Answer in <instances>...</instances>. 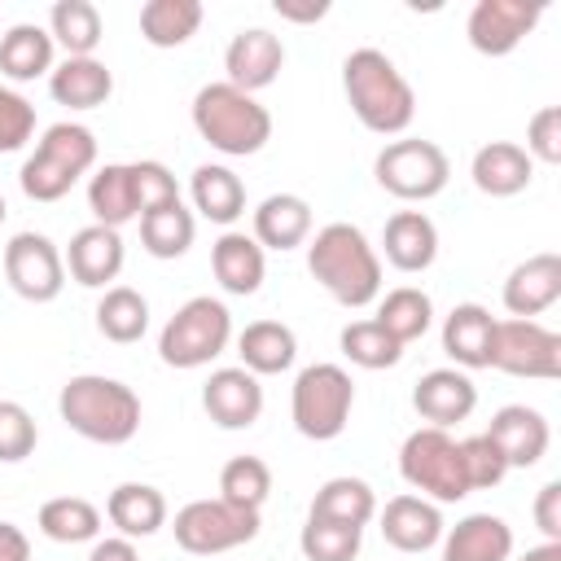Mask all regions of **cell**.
<instances>
[{"mask_svg":"<svg viewBox=\"0 0 561 561\" xmlns=\"http://www.w3.org/2000/svg\"><path fill=\"white\" fill-rule=\"evenodd\" d=\"M127 167H131V184H136V206H140V215L180 202V184H175V175H171L158 158H140V162H127Z\"/></svg>","mask_w":561,"mask_h":561,"instance_id":"45","label":"cell"},{"mask_svg":"<svg viewBox=\"0 0 561 561\" xmlns=\"http://www.w3.org/2000/svg\"><path fill=\"white\" fill-rule=\"evenodd\" d=\"M61 259H66L70 280H79L83 289H110V280H118V272H123V237H118V228L88 224L70 237Z\"/></svg>","mask_w":561,"mask_h":561,"instance_id":"17","label":"cell"},{"mask_svg":"<svg viewBox=\"0 0 561 561\" xmlns=\"http://www.w3.org/2000/svg\"><path fill=\"white\" fill-rule=\"evenodd\" d=\"M232 342V311L210 298V294H197L188 302L175 307V316L162 324L158 333V359L167 368H206L210 359H219Z\"/></svg>","mask_w":561,"mask_h":561,"instance_id":"5","label":"cell"},{"mask_svg":"<svg viewBox=\"0 0 561 561\" xmlns=\"http://www.w3.org/2000/svg\"><path fill=\"white\" fill-rule=\"evenodd\" d=\"M504 311L513 320H535L543 316L557 298H561V254L543 250V254H530L526 263H517L508 276H504Z\"/></svg>","mask_w":561,"mask_h":561,"instance_id":"18","label":"cell"},{"mask_svg":"<svg viewBox=\"0 0 561 561\" xmlns=\"http://www.w3.org/2000/svg\"><path fill=\"white\" fill-rule=\"evenodd\" d=\"M342 92L355 118L377 136H403L416 118V92L381 48H355L342 61Z\"/></svg>","mask_w":561,"mask_h":561,"instance_id":"2","label":"cell"},{"mask_svg":"<svg viewBox=\"0 0 561 561\" xmlns=\"http://www.w3.org/2000/svg\"><path fill=\"white\" fill-rule=\"evenodd\" d=\"M210 272L215 280L224 285V294H237V298H250L259 294L263 276H267V250L250 237V232H219V241L210 245Z\"/></svg>","mask_w":561,"mask_h":561,"instance_id":"21","label":"cell"},{"mask_svg":"<svg viewBox=\"0 0 561 561\" xmlns=\"http://www.w3.org/2000/svg\"><path fill=\"white\" fill-rule=\"evenodd\" d=\"M280 66H285V44L267 26H245L224 48V70H228L224 83H232V88H241L250 96L263 92V88H272L276 75H280Z\"/></svg>","mask_w":561,"mask_h":561,"instance_id":"13","label":"cell"},{"mask_svg":"<svg viewBox=\"0 0 561 561\" xmlns=\"http://www.w3.org/2000/svg\"><path fill=\"white\" fill-rule=\"evenodd\" d=\"M355 408V381L342 364H307L289 390L294 430L311 443H329L346 430Z\"/></svg>","mask_w":561,"mask_h":561,"instance_id":"6","label":"cell"},{"mask_svg":"<svg viewBox=\"0 0 561 561\" xmlns=\"http://www.w3.org/2000/svg\"><path fill=\"white\" fill-rule=\"evenodd\" d=\"M57 412L79 438L101 443V447H123L140 430V394L127 381L105 377V373L70 377L57 394Z\"/></svg>","mask_w":561,"mask_h":561,"instance_id":"3","label":"cell"},{"mask_svg":"<svg viewBox=\"0 0 561 561\" xmlns=\"http://www.w3.org/2000/svg\"><path fill=\"white\" fill-rule=\"evenodd\" d=\"M486 438L500 447L504 465L508 469H530L543 460L548 443H552V430H548V416L539 408H526V403H504L491 425H486Z\"/></svg>","mask_w":561,"mask_h":561,"instance_id":"15","label":"cell"},{"mask_svg":"<svg viewBox=\"0 0 561 561\" xmlns=\"http://www.w3.org/2000/svg\"><path fill=\"white\" fill-rule=\"evenodd\" d=\"M48 35H53V44L66 48V57H92L105 35L101 9L92 0H57L48 9Z\"/></svg>","mask_w":561,"mask_h":561,"instance_id":"36","label":"cell"},{"mask_svg":"<svg viewBox=\"0 0 561 561\" xmlns=\"http://www.w3.org/2000/svg\"><path fill=\"white\" fill-rule=\"evenodd\" d=\"M359 543H364V526H346V522L307 517V526L298 530V548L307 561H355Z\"/></svg>","mask_w":561,"mask_h":561,"instance_id":"42","label":"cell"},{"mask_svg":"<svg viewBox=\"0 0 561 561\" xmlns=\"http://www.w3.org/2000/svg\"><path fill=\"white\" fill-rule=\"evenodd\" d=\"M193 127L197 136L219 149L224 158H250L272 140V114L250 92L232 83H206L193 96Z\"/></svg>","mask_w":561,"mask_h":561,"instance_id":"4","label":"cell"},{"mask_svg":"<svg viewBox=\"0 0 561 561\" xmlns=\"http://www.w3.org/2000/svg\"><path fill=\"white\" fill-rule=\"evenodd\" d=\"M469 175H473V188L486 193V197H517V193L530 188L535 162L517 140H486L473 153Z\"/></svg>","mask_w":561,"mask_h":561,"instance_id":"22","label":"cell"},{"mask_svg":"<svg viewBox=\"0 0 561 561\" xmlns=\"http://www.w3.org/2000/svg\"><path fill=\"white\" fill-rule=\"evenodd\" d=\"M4 215H9V206H4V197H0V224H4Z\"/></svg>","mask_w":561,"mask_h":561,"instance_id":"53","label":"cell"},{"mask_svg":"<svg viewBox=\"0 0 561 561\" xmlns=\"http://www.w3.org/2000/svg\"><path fill=\"white\" fill-rule=\"evenodd\" d=\"M491 368H500L508 377L557 381L561 377V333L539 320H495Z\"/></svg>","mask_w":561,"mask_h":561,"instance_id":"10","label":"cell"},{"mask_svg":"<svg viewBox=\"0 0 561 561\" xmlns=\"http://www.w3.org/2000/svg\"><path fill=\"white\" fill-rule=\"evenodd\" d=\"M4 276L18 298L53 302L66 289V259H61L57 241L44 232H13L4 245Z\"/></svg>","mask_w":561,"mask_h":561,"instance_id":"11","label":"cell"},{"mask_svg":"<svg viewBox=\"0 0 561 561\" xmlns=\"http://www.w3.org/2000/svg\"><path fill=\"white\" fill-rule=\"evenodd\" d=\"M307 517H324V522H346V526H368L377 517V495L364 478H329L320 482L316 500H311V513Z\"/></svg>","mask_w":561,"mask_h":561,"instance_id":"34","label":"cell"},{"mask_svg":"<svg viewBox=\"0 0 561 561\" xmlns=\"http://www.w3.org/2000/svg\"><path fill=\"white\" fill-rule=\"evenodd\" d=\"M307 272L333 302L351 311L381 298V254L346 219H333L316 237H307Z\"/></svg>","mask_w":561,"mask_h":561,"instance_id":"1","label":"cell"},{"mask_svg":"<svg viewBox=\"0 0 561 561\" xmlns=\"http://www.w3.org/2000/svg\"><path fill=\"white\" fill-rule=\"evenodd\" d=\"M517 561H561V543H552V539H543V543H535V548H526Z\"/></svg>","mask_w":561,"mask_h":561,"instance_id":"52","label":"cell"},{"mask_svg":"<svg viewBox=\"0 0 561 561\" xmlns=\"http://www.w3.org/2000/svg\"><path fill=\"white\" fill-rule=\"evenodd\" d=\"M543 18V4L535 0H478L469 9L465 35L473 44V53L482 57H508Z\"/></svg>","mask_w":561,"mask_h":561,"instance_id":"12","label":"cell"},{"mask_svg":"<svg viewBox=\"0 0 561 561\" xmlns=\"http://www.w3.org/2000/svg\"><path fill=\"white\" fill-rule=\"evenodd\" d=\"M53 35L48 26H35V22H18L0 35V75L13 79V83H31L39 75H53Z\"/></svg>","mask_w":561,"mask_h":561,"instance_id":"30","label":"cell"},{"mask_svg":"<svg viewBox=\"0 0 561 561\" xmlns=\"http://www.w3.org/2000/svg\"><path fill=\"white\" fill-rule=\"evenodd\" d=\"M399 473L403 482L434 500V504H456L469 495V478H465V460H460V443L447 430L421 425L403 438L399 447Z\"/></svg>","mask_w":561,"mask_h":561,"instance_id":"7","label":"cell"},{"mask_svg":"<svg viewBox=\"0 0 561 561\" xmlns=\"http://www.w3.org/2000/svg\"><path fill=\"white\" fill-rule=\"evenodd\" d=\"M88 561H140L136 552V539H123V535H105V539H92V552Z\"/></svg>","mask_w":561,"mask_h":561,"instance_id":"50","label":"cell"},{"mask_svg":"<svg viewBox=\"0 0 561 561\" xmlns=\"http://www.w3.org/2000/svg\"><path fill=\"white\" fill-rule=\"evenodd\" d=\"M412 408L434 430H451L456 421H469V412L478 408V386L460 368H430L412 386Z\"/></svg>","mask_w":561,"mask_h":561,"instance_id":"16","label":"cell"},{"mask_svg":"<svg viewBox=\"0 0 561 561\" xmlns=\"http://www.w3.org/2000/svg\"><path fill=\"white\" fill-rule=\"evenodd\" d=\"M377 522H381L386 543L399 548V552H430L443 539V530H447L438 504L425 500V495H416V491H403V495L386 500V508L377 513Z\"/></svg>","mask_w":561,"mask_h":561,"instance_id":"19","label":"cell"},{"mask_svg":"<svg viewBox=\"0 0 561 561\" xmlns=\"http://www.w3.org/2000/svg\"><path fill=\"white\" fill-rule=\"evenodd\" d=\"M39 430L35 416L18 403V399H0V465H18L35 451Z\"/></svg>","mask_w":561,"mask_h":561,"instance_id":"43","label":"cell"},{"mask_svg":"<svg viewBox=\"0 0 561 561\" xmlns=\"http://www.w3.org/2000/svg\"><path fill=\"white\" fill-rule=\"evenodd\" d=\"M267 495H272V469H267V460H259V456H232L219 469V500L259 513L267 504Z\"/></svg>","mask_w":561,"mask_h":561,"instance_id":"41","label":"cell"},{"mask_svg":"<svg viewBox=\"0 0 561 561\" xmlns=\"http://www.w3.org/2000/svg\"><path fill=\"white\" fill-rule=\"evenodd\" d=\"M259 513H250V508H237V504H228V500H188L180 513H175V522H171V530H175V543L184 548V552H193V557H219V552H232V548H241V543H250L254 535H259Z\"/></svg>","mask_w":561,"mask_h":561,"instance_id":"9","label":"cell"},{"mask_svg":"<svg viewBox=\"0 0 561 561\" xmlns=\"http://www.w3.org/2000/svg\"><path fill=\"white\" fill-rule=\"evenodd\" d=\"M535 526L543 530V539L561 543V482H543L535 495Z\"/></svg>","mask_w":561,"mask_h":561,"instance_id":"48","label":"cell"},{"mask_svg":"<svg viewBox=\"0 0 561 561\" xmlns=\"http://www.w3.org/2000/svg\"><path fill=\"white\" fill-rule=\"evenodd\" d=\"M373 320H377L399 346H408V342H416V337L430 333V324H434V302H430L425 289L399 285V289H390L386 298H377V316H373Z\"/></svg>","mask_w":561,"mask_h":561,"instance_id":"37","label":"cell"},{"mask_svg":"<svg viewBox=\"0 0 561 561\" xmlns=\"http://www.w3.org/2000/svg\"><path fill=\"white\" fill-rule=\"evenodd\" d=\"M202 408L219 430H250L263 416V386L241 364L237 368H215L202 386Z\"/></svg>","mask_w":561,"mask_h":561,"instance_id":"14","label":"cell"},{"mask_svg":"<svg viewBox=\"0 0 561 561\" xmlns=\"http://www.w3.org/2000/svg\"><path fill=\"white\" fill-rule=\"evenodd\" d=\"M197 237V219L184 202H171V206H158V210H145L140 215V245L153 254V259H180L188 254Z\"/></svg>","mask_w":561,"mask_h":561,"instance_id":"38","label":"cell"},{"mask_svg":"<svg viewBox=\"0 0 561 561\" xmlns=\"http://www.w3.org/2000/svg\"><path fill=\"white\" fill-rule=\"evenodd\" d=\"M460 460H465V478H469V491H486V486H500L508 465L500 456V447L486 438V434H473V438H460Z\"/></svg>","mask_w":561,"mask_h":561,"instance_id":"44","label":"cell"},{"mask_svg":"<svg viewBox=\"0 0 561 561\" xmlns=\"http://www.w3.org/2000/svg\"><path fill=\"white\" fill-rule=\"evenodd\" d=\"M35 136V105L0 83V153H18Z\"/></svg>","mask_w":561,"mask_h":561,"instance_id":"46","label":"cell"},{"mask_svg":"<svg viewBox=\"0 0 561 561\" xmlns=\"http://www.w3.org/2000/svg\"><path fill=\"white\" fill-rule=\"evenodd\" d=\"M237 355H241V368L245 373L276 377V373H285L298 359V337L280 320H250L237 333Z\"/></svg>","mask_w":561,"mask_h":561,"instance_id":"29","label":"cell"},{"mask_svg":"<svg viewBox=\"0 0 561 561\" xmlns=\"http://www.w3.org/2000/svg\"><path fill=\"white\" fill-rule=\"evenodd\" d=\"M386 263L399 272H425L438 259V228L425 210H394L381 228Z\"/></svg>","mask_w":561,"mask_h":561,"instance_id":"24","label":"cell"},{"mask_svg":"<svg viewBox=\"0 0 561 561\" xmlns=\"http://www.w3.org/2000/svg\"><path fill=\"white\" fill-rule=\"evenodd\" d=\"M88 210L105 228H123V224L140 219L136 184H131V167L127 162H105V167L92 171V180H88Z\"/></svg>","mask_w":561,"mask_h":561,"instance_id":"31","label":"cell"},{"mask_svg":"<svg viewBox=\"0 0 561 561\" xmlns=\"http://www.w3.org/2000/svg\"><path fill=\"white\" fill-rule=\"evenodd\" d=\"M202 18V0H149L140 4V39L153 48H180L197 35Z\"/></svg>","mask_w":561,"mask_h":561,"instance_id":"32","label":"cell"},{"mask_svg":"<svg viewBox=\"0 0 561 561\" xmlns=\"http://www.w3.org/2000/svg\"><path fill=\"white\" fill-rule=\"evenodd\" d=\"M105 517L123 539H149L167 526V495L149 482H118L105 500Z\"/></svg>","mask_w":561,"mask_h":561,"instance_id":"26","label":"cell"},{"mask_svg":"<svg viewBox=\"0 0 561 561\" xmlns=\"http://www.w3.org/2000/svg\"><path fill=\"white\" fill-rule=\"evenodd\" d=\"M263 250H294L311 237V202L298 193H272L254 206V232Z\"/></svg>","mask_w":561,"mask_h":561,"instance_id":"25","label":"cell"},{"mask_svg":"<svg viewBox=\"0 0 561 561\" xmlns=\"http://www.w3.org/2000/svg\"><path fill=\"white\" fill-rule=\"evenodd\" d=\"M0 561H31V539L13 522H0Z\"/></svg>","mask_w":561,"mask_h":561,"instance_id":"51","label":"cell"},{"mask_svg":"<svg viewBox=\"0 0 561 561\" xmlns=\"http://www.w3.org/2000/svg\"><path fill=\"white\" fill-rule=\"evenodd\" d=\"M272 9H276V18H280V22L311 26V22H320V18L329 13V0H276Z\"/></svg>","mask_w":561,"mask_h":561,"instance_id":"49","label":"cell"},{"mask_svg":"<svg viewBox=\"0 0 561 561\" xmlns=\"http://www.w3.org/2000/svg\"><path fill=\"white\" fill-rule=\"evenodd\" d=\"M48 92L66 110H96L114 92V70L101 57H66L48 75Z\"/></svg>","mask_w":561,"mask_h":561,"instance_id":"27","label":"cell"},{"mask_svg":"<svg viewBox=\"0 0 561 561\" xmlns=\"http://www.w3.org/2000/svg\"><path fill=\"white\" fill-rule=\"evenodd\" d=\"M443 561H508L513 526L495 513H469L451 530H443Z\"/></svg>","mask_w":561,"mask_h":561,"instance_id":"23","label":"cell"},{"mask_svg":"<svg viewBox=\"0 0 561 561\" xmlns=\"http://www.w3.org/2000/svg\"><path fill=\"white\" fill-rule=\"evenodd\" d=\"M522 149L530 153V162H548V167L561 162V105H543L530 114Z\"/></svg>","mask_w":561,"mask_h":561,"instance_id":"47","label":"cell"},{"mask_svg":"<svg viewBox=\"0 0 561 561\" xmlns=\"http://www.w3.org/2000/svg\"><path fill=\"white\" fill-rule=\"evenodd\" d=\"M373 175L399 202H430V197H438L447 188L451 162H447V153L434 140L399 136V140L381 145V153L373 162Z\"/></svg>","mask_w":561,"mask_h":561,"instance_id":"8","label":"cell"},{"mask_svg":"<svg viewBox=\"0 0 561 561\" xmlns=\"http://www.w3.org/2000/svg\"><path fill=\"white\" fill-rule=\"evenodd\" d=\"M35 153H44L48 162H57L61 171H70V175L79 180V175H88V171L96 167V136H92L83 123H70V118H66V123L44 127Z\"/></svg>","mask_w":561,"mask_h":561,"instance_id":"39","label":"cell"},{"mask_svg":"<svg viewBox=\"0 0 561 561\" xmlns=\"http://www.w3.org/2000/svg\"><path fill=\"white\" fill-rule=\"evenodd\" d=\"M96 329L114 346H131L149 333V302L131 285H110L96 302Z\"/></svg>","mask_w":561,"mask_h":561,"instance_id":"33","label":"cell"},{"mask_svg":"<svg viewBox=\"0 0 561 561\" xmlns=\"http://www.w3.org/2000/svg\"><path fill=\"white\" fill-rule=\"evenodd\" d=\"M491 342H495V316L482 302H456L443 316V351L460 373L491 368Z\"/></svg>","mask_w":561,"mask_h":561,"instance_id":"20","label":"cell"},{"mask_svg":"<svg viewBox=\"0 0 561 561\" xmlns=\"http://www.w3.org/2000/svg\"><path fill=\"white\" fill-rule=\"evenodd\" d=\"M188 197H193V210L210 224H237L245 215V184L232 167L224 162H202L188 180Z\"/></svg>","mask_w":561,"mask_h":561,"instance_id":"28","label":"cell"},{"mask_svg":"<svg viewBox=\"0 0 561 561\" xmlns=\"http://www.w3.org/2000/svg\"><path fill=\"white\" fill-rule=\"evenodd\" d=\"M39 535L53 543H92L101 535V508L83 495H53L39 504Z\"/></svg>","mask_w":561,"mask_h":561,"instance_id":"35","label":"cell"},{"mask_svg":"<svg viewBox=\"0 0 561 561\" xmlns=\"http://www.w3.org/2000/svg\"><path fill=\"white\" fill-rule=\"evenodd\" d=\"M337 346H342V355H346L355 368H368V373L394 368V364L403 359V346H399L377 320H351V324L337 333Z\"/></svg>","mask_w":561,"mask_h":561,"instance_id":"40","label":"cell"}]
</instances>
